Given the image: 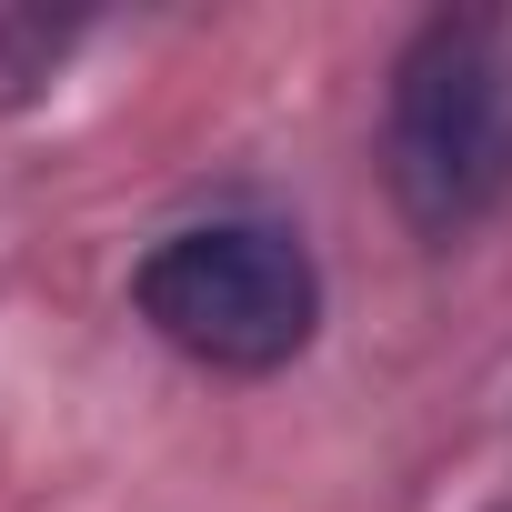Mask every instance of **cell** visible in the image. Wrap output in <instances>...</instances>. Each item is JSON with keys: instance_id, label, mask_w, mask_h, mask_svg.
I'll return each instance as SVG.
<instances>
[{"instance_id": "1", "label": "cell", "mask_w": 512, "mask_h": 512, "mask_svg": "<svg viewBox=\"0 0 512 512\" xmlns=\"http://www.w3.org/2000/svg\"><path fill=\"white\" fill-rule=\"evenodd\" d=\"M382 171L422 241L472 231L512 191V21L502 11H432L402 41Z\"/></svg>"}, {"instance_id": "2", "label": "cell", "mask_w": 512, "mask_h": 512, "mask_svg": "<svg viewBox=\"0 0 512 512\" xmlns=\"http://www.w3.org/2000/svg\"><path fill=\"white\" fill-rule=\"evenodd\" d=\"M131 312L201 372H231V382H262V372H292L322 332V262L302 251V231L282 221H181L141 251L131 272Z\"/></svg>"}, {"instance_id": "3", "label": "cell", "mask_w": 512, "mask_h": 512, "mask_svg": "<svg viewBox=\"0 0 512 512\" xmlns=\"http://www.w3.org/2000/svg\"><path fill=\"white\" fill-rule=\"evenodd\" d=\"M81 21H51V11H11L0 21V101H31L61 61H71Z\"/></svg>"}]
</instances>
